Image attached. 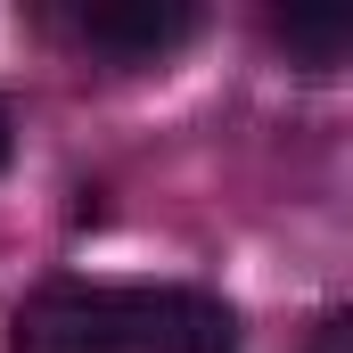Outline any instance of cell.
Listing matches in <instances>:
<instances>
[{"label": "cell", "instance_id": "obj_1", "mask_svg": "<svg viewBox=\"0 0 353 353\" xmlns=\"http://www.w3.org/2000/svg\"><path fill=\"white\" fill-rule=\"evenodd\" d=\"M230 345H239V312L214 288L50 279L8 321V353H230Z\"/></svg>", "mask_w": 353, "mask_h": 353}, {"label": "cell", "instance_id": "obj_2", "mask_svg": "<svg viewBox=\"0 0 353 353\" xmlns=\"http://www.w3.org/2000/svg\"><path fill=\"white\" fill-rule=\"evenodd\" d=\"M66 33L83 50H99V58L157 66L197 33V8L189 0H83V8H66Z\"/></svg>", "mask_w": 353, "mask_h": 353}, {"label": "cell", "instance_id": "obj_3", "mask_svg": "<svg viewBox=\"0 0 353 353\" xmlns=\"http://www.w3.org/2000/svg\"><path fill=\"white\" fill-rule=\"evenodd\" d=\"M271 41L288 50V66H304V74H337L353 50V8H337V0H312V8H271L263 17Z\"/></svg>", "mask_w": 353, "mask_h": 353}, {"label": "cell", "instance_id": "obj_4", "mask_svg": "<svg viewBox=\"0 0 353 353\" xmlns=\"http://www.w3.org/2000/svg\"><path fill=\"white\" fill-rule=\"evenodd\" d=\"M312 353H353V321H345V312L321 321V345H312Z\"/></svg>", "mask_w": 353, "mask_h": 353}, {"label": "cell", "instance_id": "obj_5", "mask_svg": "<svg viewBox=\"0 0 353 353\" xmlns=\"http://www.w3.org/2000/svg\"><path fill=\"white\" fill-rule=\"evenodd\" d=\"M8 157H17V123H8V107H0V173H8Z\"/></svg>", "mask_w": 353, "mask_h": 353}]
</instances>
